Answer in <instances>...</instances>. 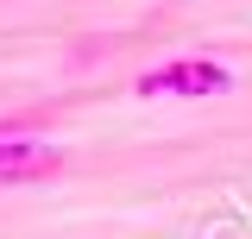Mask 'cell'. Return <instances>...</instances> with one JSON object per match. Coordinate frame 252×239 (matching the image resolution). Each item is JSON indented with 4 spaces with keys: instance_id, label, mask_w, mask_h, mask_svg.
<instances>
[{
    "instance_id": "obj_1",
    "label": "cell",
    "mask_w": 252,
    "mask_h": 239,
    "mask_svg": "<svg viewBox=\"0 0 252 239\" xmlns=\"http://www.w3.org/2000/svg\"><path fill=\"white\" fill-rule=\"evenodd\" d=\"M132 89H139V101H215L233 89V69L215 57H177V63L145 69Z\"/></svg>"
},
{
    "instance_id": "obj_2",
    "label": "cell",
    "mask_w": 252,
    "mask_h": 239,
    "mask_svg": "<svg viewBox=\"0 0 252 239\" xmlns=\"http://www.w3.org/2000/svg\"><path fill=\"white\" fill-rule=\"evenodd\" d=\"M63 170V151L44 139H19V132H0V189L13 182H44Z\"/></svg>"
}]
</instances>
